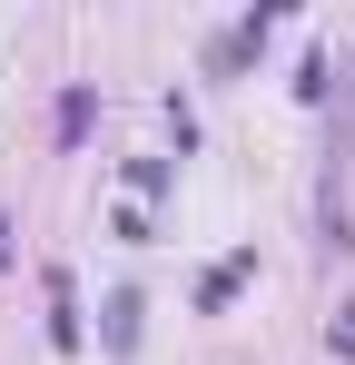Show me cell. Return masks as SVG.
Listing matches in <instances>:
<instances>
[{
    "label": "cell",
    "mask_w": 355,
    "mask_h": 365,
    "mask_svg": "<svg viewBox=\"0 0 355 365\" xmlns=\"http://www.w3.org/2000/svg\"><path fill=\"white\" fill-rule=\"evenodd\" d=\"M128 346H138V297L118 287V297H109V356H128Z\"/></svg>",
    "instance_id": "cell-1"
}]
</instances>
